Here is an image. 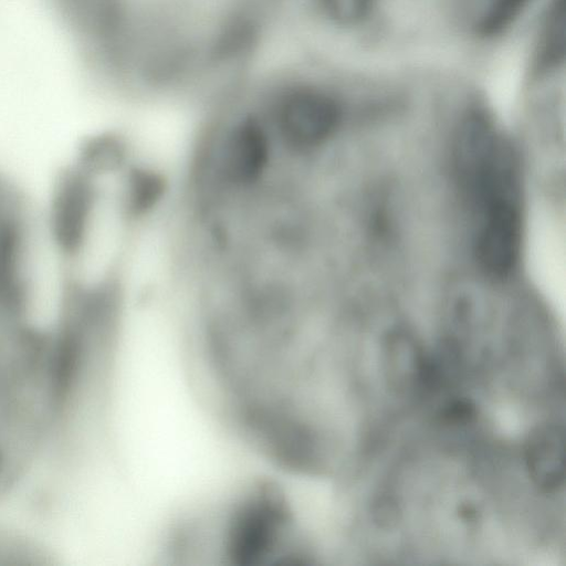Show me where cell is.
<instances>
[{"mask_svg":"<svg viewBox=\"0 0 566 566\" xmlns=\"http://www.w3.org/2000/svg\"><path fill=\"white\" fill-rule=\"evenodd\" d=\"M454 164L473 210L476 260L490 276H506L516 265L522 242V189L516 155L483 115L474 114L459 128Z\"/></svg>","mask_w":566,"mask_h":566,"instance_id":"cell-1","label":"cell"},{"mask_svg":"<svg viewBox=\"0 0 566 566\" xmlns=\"http://www.w3.org/2000/svg\"><path fill=\"white\" fill-rule=\"evenodd\" d=\"M564 1L555 2L539 44L534 67L543 73L556 66L564 56Z\"/></svg>","mask_w":566,"mask_h":566,"instance_id":"cell-2","label":"cell"},{"mask_svg":"<svg viewBox=\"0 0 566 566\" xmlns=\"http://www.w3.org/2000/svg\"><path fill=\"white\" fill-rule=\"evenodd\" d=\"M326 19L338 25L358 24L369 17L376 0H315Z\"/></svg>","mask_w":566,"mask_h":566,"instance_id":"cell-3","label":"cell"},{"mask_svg":"<svg viewBox=\"0 0 566 566\" xmlns=\"http://www.w3.org/2000/svg\"><path fill=\"white\" fill-rule=\"evenodd\" d=\"M530 0H493L479 23V32L494 35L502 32L520 14Z\"/></svg>","mask_w":566,"mask_h":566,"instance_id":"cell-4","label":"cell"}]
</instances>
